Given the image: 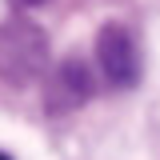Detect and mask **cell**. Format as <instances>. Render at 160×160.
<instances>
[{
  "label": "cell",
  "instance_id": "1",
  "mask_svg": "<svg viewBox=\"0 0 160 160\" xmlns=\"http://www.w3.org/2000/svg\"><path fill=\"white\" fill-rule=\"evenodd\" d=\"M48 72V36L24 16L0 20V80L24 88Z\"/></svg>",
  "mask_w": 160,
  "mask_h": 160
},
{
  "label": "cell",
  "instance_id": "2",
  "mask_svg": "<svg viewBox=\"0 0 160 160\" xmlns=\"http://www.w3.org/2000/svg\"><path fill=\"white\" fill-rule=\"evenodd\" d=\"M96 68L104 76V84L116 92L140 84V48L132 40V32L116 20H108L96 32Z\"/></svg>",
  "mask_w": 160,
  "mask_h": 160
},
{
  "label": "cell",
  "instance_id": "3",
  "mask_svg": "<svg viewBox=\"0 0 160 160\" xmlns=\"http://www.w3.org/2000/svg\"><path fill=\"white\" fill-rule=\"evenodd\" d=\"M96 92V84H92V68L84 64V60H60L56 68L48 72L44 80V104H48V112L52 116H64V112H76L84 108L88 100Z\"/></svg>",
  "mask_w": 160,
  "mask_h": 160
},
{
  "label": "cell",
  "instance_id": "4",
  "mask_svg": "<svg viewBox=\"0 0 160 160\" xmlns=\"http://www.w3.org/2000/svg\"><path fill=\"white\" fill-rule=\"evenodd\" d=\"M20 4H40V0H20Z\"/></svg>",
  "mask_w": 160,
  "mask_h": 160
},
{
  "label": "cell",
  "instance_id": "5",
  "mask_svg": "<svg viewBox=\"0 0 160 160\" xmlns=\"http://www.w3.org/2000/svg\"><path fill=\"white\" fill-rule=\"evenodd\" d=\"M0 160H12V156H4V152H0Z\"/></svg>",
  "mask_w": 160,
  "mask_h": 160
}]
</instances>
